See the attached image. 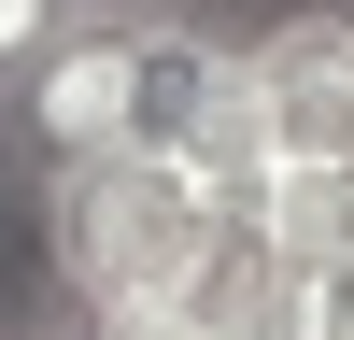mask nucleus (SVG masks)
I'll list each match as a JSON object with an SVG mask.
<instances>
[{
  "instance_id": "obj_1",
  "label": "nucleus",
  "mask_w": 354,
  "mask_h": 340,
  "mask_svg": "<svg viewBox=\"0 0 354 340\" xmlns=\"http://www.w3.org/2000/svg\"><path fill=\"white\" fill-rule=\"evenodd\" d=\"M142 43L156 28H113V15H85L71 43L43 57V71L0 100V156L28 170V185H85V170H113V156H142Z\"/></svg>"
},
{
  "instance_id": "obj_2",
  "label": "nucleus",
  "mask_w": 354,
  "mask_h": 340,
  "mask_svg": "<svg viewBox=\"0 0 354 340\" xmlns=\"http://www.w3.org/2000/svg\"><path fill=\"white\" fill-rule=\"evenodd\" d=\"M71 28H85V0H0V100H15V85L43 71Z\"/></svg>"
},
{
  "instance_id": "obj_3",
  "label": "nucleus",
  "mask_w": 354,
  "mask_h": 340,
  "mask_svg": "<svg viewBox=\"0 0 354 340\" xmlns=\"http://www.w3.org/2000/svg\"><path fill=\"white\" fill-rule=\"evenodd\" d=\"M85 15H113V28H170L185 0H85Z\"/></svg>"
},
{
  "instance_id": "obj_4",
  "label": "nucleus",
  "mask_w": 354,
  "mask_h": 340,
  "mask_svg": "<svg viewBox=\"0 0 354 340\" xmlns=\"http://www.w3.org/2000/svg\"><path fill=\"white\" fill-rule=\"evenodd\" d=\"M15 340H113L100 312H43V326H15Z\"/></svg>"
},
{
  "instance_id": "obj_5",
  "label": "nucleus",
  "mask_w": 354,
  "mask_h": 340,
  "mask_svg": "<svg viewBox=\"0 0 354 340\" xmlns=\"http://www.w3.org/2000/svg\"><path fill=\"white\" fill-rule=\"evenodd\" d=\"M340 57H354V15H340Z\"/></svg>"
}]
</instances>
